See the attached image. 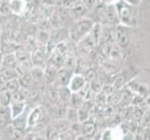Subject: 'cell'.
Masks as SVG:
<instances>
[{
  "mask_svg": "<svg viewBox=\"0 0 150 140\" xmlns=\"http://www.w3.org/2000/svg\"><path fill=\"white\" fill-rule=\"evenodd\" d=\"M114 5L117 9L120 24L129 28L135 27L138 23V7L125 0H117Z\"/></svg>",
  "mask_w": 150,
  "mask_h": 140,
  "instance_id": "6da1fadb",
  "label": "cell"
},
{
  "mask_svg": "<svg viewBox=\"0 0 150 140\" xmlns=\"http://www.w3.org/2000/svg\"><path fill=\"white\" fill-rule=\"evenodd\" d=\"M95 23H94L89 17L74 21L73 24L69 28L70 41L77 45L82 39H84L91 32Z\"/></svg>",
  "mask_w": 150,
  "mask_h": 140,
  "instance_id": "7a4b0ae2",
  "label": "cell"
},
{
  "mask_svg": "<svg viewBox=\"0 0 150 140\" xmlns=\"http://www.w3.org/2000/svg\"><path fill=\"white\" fill-rule=\"evenodd\" d=\"M98 23H101L102 25H105V26H112V27H116L120 24L118 15L117 12V9L114 3L105 4Z\"/></svg>",
  "mask_w": 150,
  "mask_h": 140,
  "instance_id": "3957f363",
  "label": "cell"
},
{
  "mask_svg": "<svg viewBox=\"0 0 150 140\" xmlns=\"http://www.w3.org/2000/svg\"><path fill=\"white\" fill-rule=\"evenodd\" d=\"M129 27L124 25H117L116 26V44L120 46L121 49L126 48L130 44V33H129Z\"/></svg>",
  "mask_w": 150,
  "mask_h": 140,
  "instance_id": "277c9868",
  "label": "cell"
},
{
  "mask_svg": "<svg viewBox=\"0 0 150 140\" xmlns=\"http://www.w3.org/2000/svg\"><path fill=\"white\" fill-rule=\"evenodd\" d=\"M68 11H69L71 18L74 21L89 17V14H90L89 9H88L82 2L77 3L75 6L68 9Z\"/></svg>",
  "mask_w": 150,
  "mask_h": 140,
  "instance_id": "5b68a950",
  "label": "cell"
},
{
  "mask_svg": "<svg viewBox=\"0 0 150 140\" xmlns=\"http://www.w3.org/2000/svg\"><path fill=\"white\" fill-rule=\"evenodd\" d=\"M88 81L86 80L85 76L82 74H75L72 77V79L68 84V87L70 91L73 93L79 92L83 88L87 85Z\"/></svg>",
  "mask_w": 150,
  "mask_h": 140,
  "instance_id": "8992f818",
  "label": "cell"
},
{
  "mask_svg": "<svg viewBox=\"0 0 150 140\" xmlns=\"http://www.w3.org/2000/svg\"><path fill=\"white\" fill-rule=\"evenodd\" d=\"M72 77H73V70L68 68V67H66V66H63L58 69L56 82L58 83L59 87L68 86Z\"/></svg>",
  "mask_w": 150,
  "mask_h": 140,
  "instance_id": "52a82bcc",
  "label": "cell"
},
{
  "mask_svg": "<svg viewBox=\"0 0 150 140\" xmlns=\"http://www.w3.org/2000/svg\"><path fill=\"white\" fill-rule=\"evenodd\" d=\"M8 5L13 15L22 16L26 12L27 3L25 0H10L8 2Z\"/></svg>",
  "mask_w": 150,
  "mask_h": 140,
  "instance_id": "ba28073f",
  "label": "cell"
},
{
  "mask_svg": "<svg viewBox=\"0 0 150 140\" xmlns=\"http://www.w3.org/2000/svg\"><path fill=\"white\" fill-rule=\"evenodd\" d=\"M43 118H44V112L42 110V108L40 107H35L28 117V126L31 127L34 125H38L39 123H42Z\"/></svg>",
  "mask_w": 150,
  "mask_h": 140,
  "instance_id": "9c48e42d",
  "label": "cell"
},
{
  "mask_svg": "<svg viewBox=\"0 0 150 140\" xmlns=\"http://www.w3.org/2000/svg\"><path fill=\"white\" fill-rule=\"evenodd\" d=\"M44 74H45V82L48 85L53 84L56 82L57 74H58V68L51 65H47L44 67Z\"/></svg>",
  "mask_w": 150,
  "mask_h": 140,
  "instance_id": "30bf717a",
  "label": "cell"
},
{
  "mask_svg": "<svg viewBox=\"0 0 150 140\" xmlns=\"http://www.w3.org/2000/svg\"><path fill=\"white\" fill-rule=\"evenodd\" d=\"M18 59L16 53H8L3 54L2 67L1 68H16L18 65Z\"/></svg>",
  "mask_w": 150,
  "mask_h": 140,
  "instance_id": "8fae6325",
  "label": "cell"
},
{
  "mask_svg": "<svg viewBox=\"0 0 150 140\" xmlns=\"http://www.w3.org/2000/svg\"><path fill=\"white\" fill-rule=\"evenodd\" d=\"M50 32H49V31L38 29L35 36V39L37 41L38 47H47L50 41Z\"/></svg>",
  "mask_w": 150,
  "mask_h": 140,
  "instance_id": "7c38bea8",
  "label": "cell"
},
{
  "mask_svg": "<svg viewBox=\"0 0 150 140\" xmlns=\"http://www.w3.org/2000/svg\"><path fill=\"white\" fill-rule=\"evenodd\" d=\"M58 92H59V99H60V103L62 105H67L68 103H70L71 98H72V95L73 92L70 91V89L67 86H62L59 87L58 89Z\"/></svg>",
  "mask_w": 150,
  "mask_h": 140,
  "instance_id": "4fadbf2b",
  "label": "cell"
},
{
  "mask_svg": "<svg viewBox=\"0 0 150 140\" xmlns=\"http://www.w3.org/2000/svg\"><path fill=\"white\" fill-rule=\"evenodd\" d=\"M25 112H26V108H25V110L21 114V115L13 119V122H12L13 126L19 129H22V130H25V128L28 125V117H29L27 116V114Z\"/></svg>",
  "mask_w": 150,
  "mask_h": 140,
  "instance_id": "5bb4252c",
  "label": "cell"
},
{
  "mask_svg": "<svg viewBox=\"0 0 150 140\" xmlns=\"http://www.w3.org/2000/svg\"><path fill=\"white\" fill-rule=\"evenodd\" d=\"M70 126H71V122L68 120H66V119L65 120L64 119H57V121H55L52 124V127L60 134L70 130L69 129Z\"/></svg>",
  "mask_w": 150,
  "mask_h": 140,
  "instance_id": "9a60e30c",
  "label": "cell"
},
{
  "mask_svg": "<svg viewBox=\"0 0 150 140\" xmlns=\"http://www.w3.org/2000/svg\"><path fill=\"white\" fill-rule=\"evenodd\" d=\"M29 73L32 77L35 82H42L45 81V74H44V68L39 66H34L32 69L29 71Z\"/></svg>",
  "mask_w": 150,
  "mask_h": 140,
  "instance_id": "2e32d148",
  "label": "cell"
},
{
  "mask_svg": "<svg viewBox=\"0 0 150 140\" xmlns=\"http://www.w3.org/2000/svg\"><path fill=\"white\" fill-rule=\"evenodd\" d=\"M0 72H1V77L6 81L11 80L14 79H18L20 77L16 68H1L0 69Z\"/></svg>",
  "mask_w": 150,
  "mask_h": 140,
  "instance_id": "e0dca14e",
  "label": "cell"
},
{
  "mask_svg": "<svg viewBox=\"0 0 150 140\" xmlns=\"http://www.w3.org/2000/svg\"><path fill=\"white\" fill-rule=\"evenodd\" d=\"M26 108V104L25 102L23 103H11L10 106V110H11V117L12 120L21 115Z\"/></svg>",
  "mask_w": 150,
  "mask_h": 140,
  "instance_id": "ac0fdd59",
  "label": "cell"
},
{
  "mask_svg": "<svg viewBox=\"0 0 150 140\" xmlns=\"http://www.w3.org/2000/svg\"><path fill=\"white\" fill-rule=\"evenodd\" d=\"M95 133H96V128L94 123H91L88 121L82 123V134L92 138L94 137Z\"/></svg>",
  "mask_w": 150,
  "mask_h": 140,
  "instance_id": "d6986e66",
  "label": "cell"
},
{
  "mask_svg": "<svg viewBox=\"0 0 150 140\" xmlns=\"http://www.w3.org/2000/svg\"><path fill=\"white\" fill-rule=\"evenodd\" d=\"M8 136H9V139L10 140H21L23 137V131L24 130L16 128L13 125H11V126L8 125Z\"/></svg>",
  "mask_w": 150,
  "mask_h": 140,
  "instance_id": "ffe728a7",
  "label": "cell"
},
{
  "mask_svg": "<svg viewBox=\"0 0 150 140\" xmlns=\"http://www.w3.org/2000/svg\"><path fill=\"white\" fill-rule=\"evenodd\" d=\"M20 89H21V84H20V81H19V77L18 79H14V80L7 81L6 88H5V90L8 91L11 95L14 92H18Z\"/></svg>",
  "mask_w": 150,
  "mask_h": 140,
  "instance_id": "44dd1931",
  "label": "cell"
},
{
  "mask_svg": "<svg viewBox=\"0 0 150 140\" xmlns=\"http://www.w3.org/2000/svg\"><path fill=\"white\" fill-rule=\"evenodd\" d=\"M66 120H68L71 123L79 122V113H77V109L75 107H68L66 109L65 114Z\"/></svg>",
  "mask_w": 150,
  "mask_h": 140,
  "instance_id": "7402d4cb",
  "label": "cell"
},
{
  "mask_svg": "<svg viewBox=\"0 0 150 140\" xmlns=\"http://www.w3.org/2000/svg\"><path fill=\"white\" fill-rule=\"evenodd\" d=\"M0 104H1L2 106L11 105V93L8 91L4 90L0 92Z\"/></svg>",
  "mask_w": 150,
  "mask_h": 140,
  "instance_id": "603a6c76",
  "label": "cell"
},
{
  "mask_svg": "<svg viewBox=\"0 0 150 140\" xmlns=\"http://www.w3.org/2000/svg\"><path fill=\"white\" fill-rule=\"evenodd\" d=\"M84 99L82 98L79 93H73L72 95V98H71V101H70V105H72V107H75V108H79L82 104L84 103Z\"/></svg>",
  "mask_w": 150,
  "mask_h": 140,
  "instance_id": "cb8c5ba5",
  "label": "cell"
},
{
  "mask_svg": "<svg viewBox=\"0 0 150 140\" xmlns=\"http://www.w3.org/2000/svg\"><path fill=\"white\" fill-rule=\"evenodd\" d=\"M45 137L47 140H58L60 138V134L52 126H49L46 130Z\"/></svg>",
  "mask_w": 150,
  "mask_h": 140,
  "instance_id": "d4e9b609",
  "label": "cell"
},
{
  "mask_svg": "<svg viewBox=\"0 0 150 140\" xmlns=\"http://www.w3.org/2000/svg\"><path fill=\"white\" fill-rule=\"evenodd\" d=\"M106 100H107V95H105V92H100L97 93L96 96V105L99 106L101 107H105L106 105Z\"/></svg>",
  "mask_w": 150,
  "mask_h": 140,
  "instance_id": "484cf974",
  "label": "cell"
},
{
  "mask_svg": "<svg viewBox=\"0 0 150 140\" xmlns=\"http://www.w3.org/2000/svg\"><path fill=\"white\" fill-rule=\"evenodd\" d=\"M70 130L73 132L76 136H80V134H82V123L79 122L71 123Z\"/></svg>",
  "mask_w": 150,
  "mask_h": 140,
  "instance_id": "4316f807",
  "label": "cell"
},
{
  "mask_svg": "<svg viewBox=\"0 0 150 140\" xmlns=\"http://www.w3.org/2000/svg\"><path fill=\"white\" fill-rule=\"evenodd\" d=\"M61 140H76V136L71 130L66 131L60 134Z\"/></svg>",
  "mask_w": 150,
  "mask_h": 140,
  "instance_id": "83f0119b",
  "label": "cell"
},
{
  "mask_svg": "<svg viewBox=\"0 0 150 140\" xmlns=\"http://www.w3.org/2000/svg\"><path fill=\"white\" fill-rule=\"evenodd\" d=\"M132 118H133L134 121H140V120H142L143 112H142V110L140 109V108H138V107L134 108V110L132 112Z\"/></svg>",
  "mask_w": 150,
  "mask_h": 140,
  "instance_id": "f1b7e54d",
  "label": "cell"
},
{
  "mask_svg": "<svg viewBox=\"0 0 150 140\" xmlns=\"http://www.w3.org/2000/svg\"><path fill=\"white\" fill-rule=\"evenodd\" d=\"M81 2L83 3L91 11V10L95 7V5L97 4L98 0H81Z\"/></svg>",
  "mask_w": 150,
  "mask_h": 140,
  "instance_id": "f546056e",
  "label": "cell"
},
{
  "mask_svg": "<svg viewBox=\"0 0 150 140\" xmlns=\"http://www.w3.org/2000/svg\"><path fill=\"white\" fill-rule=\"evenodd\" d=\"M101 140H113V134L111 129H106L101 136Z\"/></svg>",
  "mask_w": 150,
  "mask_h": 140,
  "instance_id": "4dcf8cb0",
  "label": "cell"
},
{
  "mask_svg": "<svg viewBox=\"0 0 150 140\" xmlns=\"http://www.w3.org/2000/svg\"><path fill=\"white\" fill-rule=\"evenodd\" d=\"M9 123V120L8 117H4V116H0V128H4L7 127Z\"/></svg>",
  "mask_w": 150,
  "mask_h": 140,
  "instance_id": "1f68e13d",
  "label": "cell"
},
{
  "mask_svg": "<svg viewBox=\"0 0 150 140\" xmlns=\"http://www.w3.org/2000/svg\"><path fill=\"white\" fill-rule=\"evenodd\" d=\"M125 1L133 5V6H136V7H139L140 4L142 3V0H125Z\"/></svg>",
  "mask_w": 150,
  "mask_h": 140,
  "instance_id": "d6a6232c",
  "label": "cell"
},
{
  "mask_svg": "<svg viewBox=\"0 0 150 140\" xmlns=\"http://www.w3.org/2000/svg\"><path fill=\"white\" fill-rule=\"evenodd\" d=\"M91 137L84 136V134H80V136H76V140H91Z\"/></svg>",
  "mask_w": 150,
  "mask_h": 140,
  "instance_id": "836d02e7",
  "label": "cell"
},
{
  "mask_svg": "<svg viewBox=\"0 0 150 140\" xmlns=\"http://www.w3.org/2000/svg\"><path fill=\"white\" fill-rule=\"evenodd\" d=\"M99 1L105 3V4H113V3H115L117 0H99Z\"/></svg>",
  "mask_w": 150,
  "mask_h": 140,
  "instance_id": "e575fe53",
  "label": "cell"
},
{
  "mask_svg": "<svg viewBox=\"0 0 150 140\" xmlns=\"http://www.w3.org/2000/svg\"><path fill=\"white\" fill-rule=\"evenodd\" d=\"M2 60H3V53L0 51V69L2 67Z\"/></svg>",
  "mask_w": 150,
  "mask_h": 140,
  "instance_id": "d590c367",
  "label": "cell"
},
{
  "mask_svg": "<svg viewBox=\"0 0 150 140\" xmlns=\"http://www.w3.org/2000/svg\"><path fill=\"white\" fill-rule=\"evenodd\" d=\"M33 140H47V139H46V137H42V136H35L34 137Z\"/></svg>",
  "mask_w": 150,
  "mask_h": 140,
  "instance_id": "8d00e7d4",
  "label": "cell"
},
{
  "mask_svg": "<svg viewBox=\"0 0 150 140\" xmlns=\"http://www.w3.org/2000/svg\"><path fill=\"white\" fill-rule=\"evenodd\" d=\"M2 137H3V134L1 131H0V140H2Z\"/></svg>",
  "mask_w": 150,
  "mask_h": 140,
  "instance_id": "74e56055",
  "label": "cell"
},
{
  "mask_svg": "<svg viewBox=\"0 0 150 140\" xmlns=\"http://www.w3.org/2000/svg\"><path fill=\"white\" fill-rule=\"evenodd\" d=\"M91 140H94V138H91Z\"/></svg>",
  "mask_w": 150,
  "mask_h": 140,
  "instance_id": "f35d334b",
  "label": "cell"
},
{
  "mask_svg": "<svg viewBox=\"0 0 150 140\" xmlns=\"http://www.w3.org/2000/svg\"><path fill=\"white\" fill-rule=\"evenodd\" d=\"M58 140H61V139H60V138H59V139H58Z\"/></svg>",
  "mask_w": 150,
  "mask_h": 140,
  "instance_id": "ab89813d",
  "label": "cell"
}]
</instances>
